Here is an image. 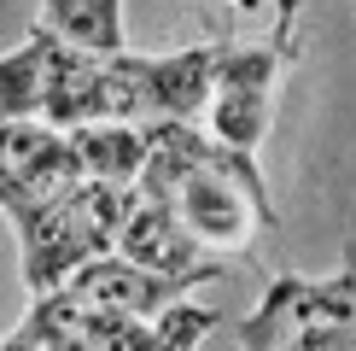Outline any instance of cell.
I'll return each mask as SVG.
<instances>
[{
	"label": "cell",
	"mask_w": 356,
	"mask_h": 351,
	"mask_svg": "<svg viewBox=\"0 0 356 351\" xmlns=\"http://www.w3.org/2000/svg\"><path fill=\"white\" fill-rule=\"evenodd\" d=\"M152 135L158 146L140 187H152L170 205L175 223L193 234V246L204 258L251 252V240L280 223L263 164L251 153L222 146L204 123H170V129H152Z\"/></svg>",
	"instance_id": "obj_1"
},
{
	"label": "cell",
	"mask_w": 356,
	"mask_h": 351,
	"mask_svg": "<svg viewBox=\"0 0 356 351\" xmlns=\"http://www.w3.org/2000/svg\"><path fill=\"white\" fill-rule=\"evenodd\" d=\"M298 65V0H280L275 6V29L257 41H222V65L211 82V106H204V129L234 146L251 153L269 141L275 106H280V82Z\"/></svg>",
	"instance_id": "obj_2"
},
{
	"label": "cell",
	"mask_w": 356,
	"mask_h": 351,
	"mask_svg": "<svg viewBox=\"0 0 356 351\" xmlns=\"http://www.w3.org/2000/svg\"><path fill=\"white\" fill-rule=\"evenodd\" d=\"M88 182L76 141L53 123H29V117H6L0 123V211L12 228H29L47 217L58 199H70Z\"/></svg>",
	"instance_id": "obj_6"
},
{
	"label": "cell",
	"mask_w": 356,
	"mask_h": 351,
	"mask_svg": "<svg viewBox=\"0 0 356 351\" xmlns=\"http://www.w3.org/2000/svg\"><path fill=\"white\" fill-rule=\"evenodd\" d=\"M70 141H76L82 176L106 187H135L158 146L152 129H135V123H88V129H70Z\"/></svg>",
	"instance_id": "obj_9"
},
{
	"label": "cell",
	"mask_w": 356,
	"mask_h": 351,
	"mask_svg": "<svg viewBox=\"0 0 356 351\" xmlns=\"http://www.w3.org/2000/svg\"><path fill=\"white\" fill-rule=\"evenodd\" d=\"M129 194H135V187L82 182L76 194L58 199L47 217H35L29 228H18V263H24L29 299H47V292H58L76 270H88L94 258L117 252V228H123Z\"/></svg>",
	"instance_id": "obj_5"
},
{
	"label": "cell",
	"mask_w": 356,
	"mask_h": 351,
	"mask_svg": "<svg viewBox=\"0 0 356 351\" xmlns=\"http://www.w3.org/2000/svg\"><path fill=\"white\" fill-rule=\"evenodd\" d=\"M240 351H356V246L333 275H275L240 322Z\"/></svg>",
	"instance_id": "obj_3"
},
{
	"label": "cell",
	"mask_w": 356,
	"mask_h": 351,
	"mask_svg": "<svg viewBox=\"0 0 356 351\" xmlns=\"http://www.w3.org/2000/svg\"><path fill=\"white\" fill-rule=\"evenodd\" d=\"M228 6H234V12H257V0H228Z\"/></svg>",
	"instance_id": "obj_11"
},
{
	"label": "cell",
	"mask_w": 356,
	"mask_h": 351,
	"mask_svg": "<svg viewBox=\"0 0 356 351\" xmlns=\"http://www.w3.org/2000/svg\"><path fill=\"white\" fill-rule=\"evenodd\" d=\"M117 252L129 263H140V270L152 275H170V281H211L216 275V258H204L199 246H193V234L175 223V211L164 199L152 194V187L135 182V194H129V211H123V228H117Z\"/></svg>",
	"instance_id": "obj_7"
},
{
	"label": "cell",
	"mask_w": 356,
	"mask_h": 351,
	"mask_svg": "<svg viewBox=\"0 0 356 351\" xmlns=\"http://www.w3.org/2000/svg\"><path fill=\"white\" fill-rule=\"evenodd\" d=\"M35 24L58 36L65 47L117 58L129 53V24H123V0H41Z\"/></svg>",
	"instance_id": "obj_10"
},
{
	"label": "cell",
	"mask_w": 356,
	"mask_h": 351,
	"mask_svg": "<svg viewBox=\"0 0 356 351\" xmlns=\"http://www.w3.org/2000/svg\"><path fill=\"white\" fill-rule=\"evenodd\" d=\"M58 292H70V299L88 304V311H111V316L158 322L164 311H175V304H181L193 287H187V281H170V275L140 270V263H129L123 252H106V258L88 263V270H76Z\"/></svg>",
	"instance_id": "obj_8"
},
{
	"label": "cell",
	"mask_w": 356,
	"mask_h": 351,
	"mask_svg": "<svg viewBox=\"0 0 356 351\" xmlns=\"http://www.w3.org/2000/svg\"><path fill=\"white\" fill-rule=\"evenodd\" d=\"M99 70H106L99 53L65 47L41 24H29L18 47L0 53V123L29 117V123L65 129V135L99 123Z\"/></svg>",
	"instance_id": "obj_4"
}]
</instances>
